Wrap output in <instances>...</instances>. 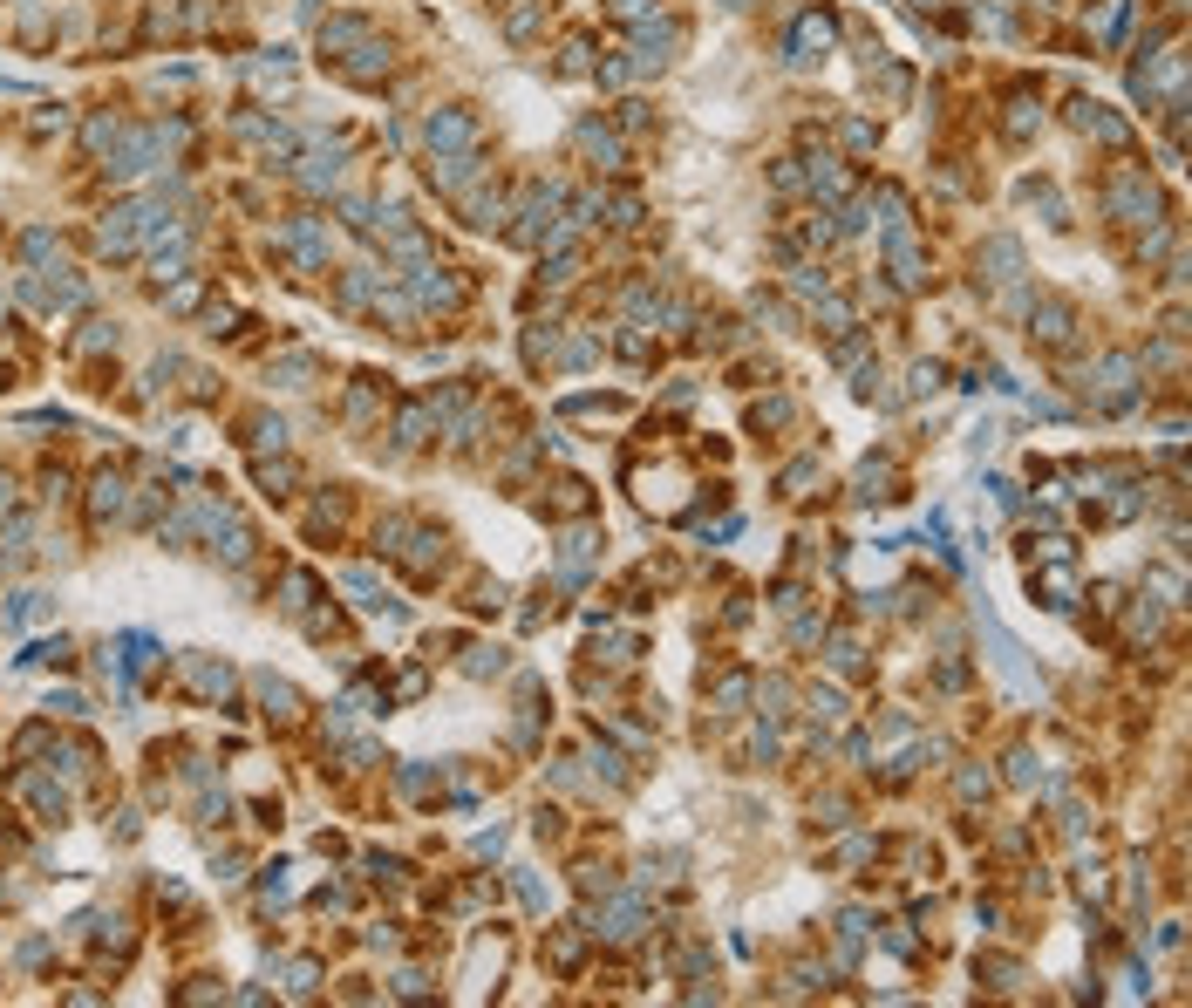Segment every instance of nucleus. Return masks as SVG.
Returning <instances> with one entry per match:
<instances>
[{"label": "nucleus", "mask_w": 1192, "mask_h": 1008, "mask_svg": "<svg viewBox=\"0 0 1192 1008\" xmlns=\"http://www.w3.org/2000/svg\"><path fill=\"white\" fill-rule=\"evenodd\" d=\"M1070 327H1077V313H1070L1063 300H1049V307H1043V327H1036V334H1043V341H1056V348H1063V341H1070Z\"/></svg>", "instance_id": "nucleus-7"}, {"label": "nucleus", "mask_w": 1192, "mask_h": 1008, "mask_svg": "<svg viewBox=\"0 0 1192 1008\" xmlns=\"http://www.w3.org/2000/svg\"><path fill=\"white\" fill-rule=\"evenodd\" d=\"M470 675H498V647H477V654H470Z\"/></svg>", "instance_id": "nucleus-8"}, {"label": "nucleus", "mask_w": 1192, "mask_h": 1008, "mask_svg": "<svg viewBox=\"0 0 1192 1008\" xmlns=\"http://www.w3.org/2000/svg\"><path fill=\"white\" fill-rule=\"evenodd\" d=\"M1077 130H1083V137H1104V144H1131V123L1104 116L1097 103H1077Z\"/></svg>", "instance_id": "nucleus-4"}, {"label": "nucleus", "mask_w": 1192, "mask_h": 1008, "mask_svg": "<svg viewBox=\"0 0 1192 1008\" xmlns=\"http://www.w3.org/2000/svg\"><path fill=\"white\" fill-rule=\"evenodd\" d=\"M831 35H838V28H831V15H804V21H797V35H790V62H818V55L831 49Z\"/></svg>", "instance_id": "nucleus-2"}, {"label": "nucleus", "mask_w": 1192, "mask_h": 1008, "mask_svg": "<svg viewBox=\"0 0 1192 1008\" xmlns=\"http://www.w3.org/2000/svg\"><path fill=\"white\" fill-rule=\"evenodd\" d=\"M593 933L634 940V933H641V899H621V906H607V913H593Z\"/></svg>", "instance_id": "nucleus-3"}, {"label": "nucleus", "mask_w": 1192, "mask_h": 1008, "mask_svg": "<svg viewBox=\"0 0 1192 1008\" xmlns=\"http://www.w3.org/2000/svg\"><path fill=\"white\" fill-rule=\"evenodd\" d=\"M477 137V123L464 116V110H450V116H430V144H470Z\"/></svg>", "instance_id": "nucleus-5"}, {"label": "nucleus", "mask_w": 1192, "mask_h": 1008, "mask_svg": "<svg viewBox=\"0 0 1192 1008\" xmlns=\"http://www.w3.org/2000/svg\"><path fill=\"white\" fill-rule=\"evenodd\" d=\"M579 150H593L607 171L621 164V144H614V130H600V123H579Z\"/></svg>", "instance_id": "nucleus-6"}, {"label": "nucleus", "mask_w": 1192, "mask_h": 1008, "mask_svg": "<svg viewBox=\"0 0 1192 1008\" xmlns=\"http://www.w3.org/2000/svg\"><path fill=\"white\" fill-rule=\"evenodd\" d=\"M682 49V21H641L634 28V69H661Z\"/></svg>", "instance_id": "nucleus-1"}]
</instances>
